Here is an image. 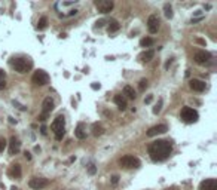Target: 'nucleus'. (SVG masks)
Returning a JSON list of instances; mask_svg holds the SVG:
<instances>
[{"label":"nucleus","mask_w":217,"mask_h":190,"mask_svg":"<svg viewBox=\"0 0 217 190\" xmlns=\"http://www.w3.org/2000/svg\"><path fill=\"white\" fill-rule=\"evenodd\" d=\"M172 152V144L165 140H156L149 146V154L153 162L165 160Z\"/></svg>","instance_id":"nucleus-1"},{"label":"nucleus","mask_w":217,"mask_h":190,"mask_svg":"<svg viewBox=\"0 0 217 190\" xmlns=\"http://www.w3.org/2000/svg\"><path fill=\"white\" fill-rule=\"evenodd\" d=\"M12 67L15 68V71L18 73H27L30 68L33 67V63L30 61V59H25V58H14L12 59Z\"/></svg>","instance_id":"nucleus-2"},{"label":"nucleus","mask_w":217,"mask_h":190,"mask_svg":"<svg viewBox=\"0 0 217 190\" xmlns=\"http://www.w3.org/2000/svg\"><path fill=\"white\" fill-rule=\"evenodd\" d=\"M52 131H54L55 138L58 141L63 140V137L66 134V131H64V116L59 115V116H57L54 119V122H52Z\"/></svg>","instance_id":"nucleus-3"},{"label":"nucleus","mask_w":217,"mask_h":190,"mask_svg":"<svg viewBox=\"0 0 217 190\" xmlns=\"http://www.w3.org/2000/svg\"><path fill=\"white\" fill-rule=\"evenodd\" d=\"M198 117H199L198 111L192 107H183V110H181V119H183L186 123H195L198 120Z\"/></svg>","instance_id":"nucleus-4"},{"label":"nucleus","mask_w":217,"mask_h":190,"mask_svg":"<svg viewBox=\"0 0 217 190\" xmlns=\"http://www.w3.org/2000/svg\"><path fill=\"white\" fill-rule=\"evenodd\" d=\"M119 163L122 166H125V168H140V165H141L140 159L135 158V156H129V154L124 156L122 159L119 160Z\"/></svg>","instance_id":"nucleus-5"},{"label":"nucleus","mask_w":217,"mask_h":190,"mask_svg":"<svg viewBox=\"0 0 217 190\" xmlns=\"http://www.w3.org/2000/svg\"><path fill=\"white\" fill-rule=\"evenodd\" d=\"M31 80L34 85H37V86H43V85H46L49 82V76L46 71H43V70H37V71H34L33 77H31Z\"/></svg>","instance_id":"nucleus-6"},{"label":"nucleus","mask_w":217,"mask_h":190,"mask_svg":"<svg viewBox=\"0 0 217 190\" xmlns=\"http://www.w3.org/2000/svg\"><path fill=\"white\" fill-rule=\"evenodd\" d=\"M28 186L33 189V190H42L49 186V180L46 178H39V177H34L28 181Z\"/></svg>","instance_id":"nucleus-7"},{"label":"nucleus","mask_w":217,"mask_h":190,"mask_svg":"<svg viewBox=\"0 0 217 190\" xmlns=\"http://www.w3.org/2000/svg\"><path fill=\"white\" fill-rule=\"evenodd\" d=\"M95 6H97V9L101 13H107L115 7V3L112 2V0H97V2H95Z\"/></svg>","instance_id":"nucleus-8"},{"label":"nucleus","mask_w":217,"mask_h":190,"mask_svg":"<svg viewBox=\"0 0 217 190\" xmlns=\"http://www.w3.org/2000/svg\"><path fill=\"white\" fill-rule=\"evenodd\" d=\"M147 28L152 34L158 33V28H159V18L156 15H150L149 20H147Z\"/></svg>","instance_id":"nucleus-9"},{"label":"nucleus","mask_w":217,"mask_h":190,"mask_svg":"<svg viewBox=\"0 0 217 190\" xmlns=\"http://www.w3.org/2000/svg\"><path fill=\"white\" fill-rule=\"evenodd\" d=\"M167 131H168L167 125H156V126H152L149 131H147V137H155V135H159V134H165Z\"/></svg>","instance_id":"nucleus-10"},{"label":"nucleus","mask_w":217,"mask_h":190,"mask_svg":"<svg viewBox=\"0 0 217 190\" xmlns=\"http://www.w3.org/2000/svg\"><path fill=\"white\" fill-rule=\"evenodd\" d=\"M195 61L198 63V64H205V63H208L211 59V55L208 54V52H205V51H198V52L195 54Z\"/></svg>","instance_id":"nucleus-11"},{"label":"nucleus","mask_w":217,"mask_h":190,"mask_svg":"<svg viewBox=\"0 0 217 190\" xmlns=\"http://www.w3.org/2000/svg\"><path fill=\"white\" fill-rule=\"evenodd\" d=\"M20 149H21L20 140H18L15 135L11 137V141H9V153H11V154H16V153L20 152Z\"/></svg>","instance_id":"nucleus-12"},{"label":"nucleus","mask_w":217,"mask_h":190,"mask_svg":"<svg viewBox=\"0 0 217 190\" xmlns=\"http://www.w3.org/2000/svg\"><path fill=\"white\" fill-rule=\"evenodd\" d=\"M199 190H217V181L213 180V178H208V180H205V181L201 183Z\"/></svg>","instance_id":"nucleus-13"},{"label":"nucleus","mask_w":217,"mask_h":190,"mask_svg":"<svg viewBox=\"0 0 217 190\" xmlns=\"http://www.w3.org/2000/svg\"><path fill=\"white\" fill-rule=\"evenodd\" d=\"M189 86H190V89H193L196 92H202L205 89V82L199 80V79H192L189 82Z\"/></svg>","instance_id":"nucleus-14"},{"label":"nucleus","mask_w":217,"mask_h":190,"mask_svg":"<svg viewBox=\"0 0 217 190\" xmlns=\"http://www.w3.org/2000/svg\"><path fill=\"white\" fill-rule=\"evenodd\" d=\"M54 110V101H52L49 97L43 100V104H42V113L43 115H49L51 111Z\"/></svg>","instance_id":"nucleus-15"},{"label":"nucleus","mask_w":217,"mask_h":190,"mask_svg":"<svg viewBox=\"0 0 217 190\" xmlns=\"http://www.w3.org/2000/svg\"><path fill=\"white\" fill-rule=\"evenodd\" d=\"M7 175L12 177V178H20L21 177V166L18 163H14V165L9 168V171H7Z\"/></svg>","instance_id":"nucleus-16"},{"label":"nucleus","mask_w":217,"mask_h":190,"mask_svg":"<svg viewBox=\"0 0 217 190\" xmlns=\"http://www.w3.org/2000/svg\"><path fill=\"white\" fill-rule=\"evenodd\" d=\"M155 57V52L150 49V51H144V52H141L140 55H138V59H140L141 63H149L150 59H153Z\"/></svg>","instance_id":"nucleus-17"},{"label":"nucleus","mask_w":217,"mask_h":190,"mask_svg":"<svg viewBox=\"0 0 217 190\" xmlns=\"http://www.w3.org/2000/svg\"><path fill=\"white\" fill-rule=\"evenodd\" d=\"M115 104H116L120 110H125V108H126V100L124 98V95H120V94L115 95Z\"/></svg>","instance_id":"nucleus-18"},{"label":"nucleus","mask_w":217,"mask_h":190,"mask_svg":"<svg viewBox=\"0 0 217 190\" xmlns=\"http://www.w3.org/2000/svg\"><path fill=\"white\" fill-rule=\"evenodd\" d=\"M74 135H76V138H79V140H83V138H86L85 125H83V123H79V125L76 126V129H74Z\"/></svg>","instance_id":"nucleus-19"},{"label":"nucleus","mask_w":217,"mask_h":190,"mask_svg":"<svg viewBox=\"0 0 217 190\" xmlns=\"http://www.w3.org/2000/svg\"><path fill=\"white\" fill-rule=\"evenodd\" d=\"M124 94L126 95L128 98H131V100H135V97H137L134 88H132V86H129V85H126L125 88H124Z\"/></svg>","instance_id":"nucleus-20"},{"label":"nucleus","mask_w":217,"mask_h":190,"mask_svg":"<svg viewBox=\"0 0 217 190\" xmlns=\"http://www.w3.org/2000/svg\"><path fill=\"white\" fill-rule=\"evenodd\" d=\"M92 134H94V137L103 135V134H104V128H103L100 123H94V125H92Z\"/></svg>","instance_id":"nucleus-21"},{"label":"nucleus","mask_w":217,"mask_h":190,"mask_svg":"<svg viewBox=\"0 0 217 190\" xmlns=\"http://www.w3.org/2000/svg\"><path fill=\"white\" fill-rule=\"evenodd\" d=\"M119 22L116 21V20H112L110 22H109V33H115V31H118L119 30Z\"/></svg>","instance_id":"nucleus-22"},{"label":"nucleus","mask_w":217,"mask_h":190,"mask_svg":"<svg viewBox=\"0 0 217 190\" xmlns=\"http://www.w3.org/2000/svg\"><path fill=\"white\" fill-rule=\"evenodd\" d=\"M164 13H165V16H167L168 20L172 18V15H174V13H172V7H171L170 3H165V6H164Z\"/></svg>","instance_id":"nucleus-23"},{"label":"nucleus","mask_w":217,"mask_h":190,"mask_svg":"<svg viewBox=\"0 0 217 190\" xmlns=\"http://www.w3.org/2000/svg\"><path fill=\"white\" fill-rule=\"evenodd\" d=\"M155 43V40L152 39V37H144V39H141L140 40V45L143 46V48H149V46H152Z\"/></svg>","instance_id":"nucleus-24"},{"label":"nucleus","mask_w":217,"mask_h":190,"mask_svg":"<svg viewBox=\"0 0 217 190\" xmlns=\"http://www.w3.org/2000/svg\"><path fill=\"white\" fill-rule=\"evenodd\" d=\"M46 27H48V18L46 16H42L37 22V30H45Z\"/></svg>","instance_id":"nucleus-25"},{"label":"nucleus","mask_w":217,"mask_h":190,"mask_svg":"<svg viewBox=\"0 0 217 190\" xmlns=\"http://www.w3.org/2000/svg\"><path fill=\"white\" fill-rule=\"evenodd\" d=\"M162 104H164V101L159 100L158 102H156V106L153 107V115H159L161 113V110H162Z\"/></svg>","instance_id":"nucleus-26"},{"label":"nucleus","mask_w":217,"mask_h":190,"mask_svg":"<svg viewBox=\"0 0 217 190\" xmlns=\"http://www.w3.org/2000/svg\"><path fill=\"white\" fill-rule=\"evenodd\" d=\"M146 88H147V80H146V79H141V80H140V85H138V89L144 91Z\"/></svg>","instance_id":"nucleus-27"},{"label":"nucleus","mask_w":217,"mask_h":190,"mask_svg":"<svg viewBox=\"0 0 217 190\" xmlns=\"http://www.w3.org/2000/svg\"><path fill=\"white\" fill-rule=\"evenodd\" d=\"M6 144H7V143H6V140H5L3 137H0V153H2V152L6 149Z\"/></svg>","instance_id":"nucleus-28"},{"label":"nucleus","mask_w":217,"mask_h":190,"mask_svg":"<svg viewBox=\"0 0 217 190\" xmlns=\"http://www.w3.org/2000/svg\"><path fill=\"white\" fill-rule=\"evenodd\" d=\"M88 172H89L91 175H94L95 172H97V168H95V165H92V163H91V165L88 166Z\"/></svg>","instance_id":"nucleus-29"},{"label":"nucleus","mask_w":217,"mask_h":190,"mask_svg":"<svg viewBox=\"0 0 217 190\" xmlns=\"http://www.w3.org/2000/svg\"><path fill=\"white\" fill-rule=\"evenodd\" d=\"M152 100H153V95H147V97L144 98V102H146V104H150Z\"/></svg>","instance_id":"nucleus-30"},{"label":"nucleus","mask_w":217,"mask_h":190,"mask_svg":"<svg viewBox=\"0 0 217 190\" xmlns=\"http://www.w3.org/2000/svg\"><path fill=\"white\" fill-rule=\"evenodd\" d=\"M14 106H16V107H18L21 111H25V110H27V108H25L24 106H21V104H18V102H16V101H14Z\"/></svg>","instance_id":"nucleus-31"},{"label":"nucleus","mask_w":217,"mask_h":190,"mask_svg":"<svg viewBox=\"0 0 217 190\" xmlns=\"http://www.w3.org/2000/svg\"><path fill=\"white\" fill-rule=\"evenodd\" d=\"M118 181H119V175H113V177H112V184H118Z\"/></svg>","instance_id":"nucleus-32"},{"label":"nucleus","mask_w":217,"mask_h":190,"mask_svg":"<svg viewBox=\"0 0 217 190\" xmlns=\"http://www.w3.org/2000/svg\"><path fill=\"white\" fill-rule=\"evenodd\" d=\"M37 119L40 120V122H45V120L48 119V115H43V113H42V115H40V116H39Z\"/></svg>","instance_id":"nucleus-33"},{"label":"nucleus","mask_w":217,"mask_h":190,"mask_svg":"<svg viewBox=\"0 0 217 190\" xmlns=\"http://www.w3.org/2000/svg\"><path fill=\"white\" fill-rule=\"evenodd\" d=\"M104 24H106V21H104V20H98L97 21V27H103Z\"/></svg>","instance_id":"nucleus-34"},{"label":"nucleus","mask_w":217,"mask_h":190,"mask_svg":"<svg viewBox=\"0 0 217 190\" xmlns=\"http://www.w3.org/2000/svg\"><path fill=\"white\" fill-rule=\"evenodd\" d=\"M91 88H92V89H100L101 86H100V83H92V85H91Z\"/></svg>","instance_id":"nucleus-35"},{"label":"nucleus","mask_w":217,"mask_h":190,"mask_svg":"<svg viewBox=\"0 0 217 190\" xmlns=\"http://www.w3.org/2000/svg\"><path fill=\"white\" fill-rule=\"evenodd\" d=\"M5 88H6V82L5 80H0V91L5 89Z\"/></svg>","instance_id":"nucleus-36"},{"label":"nucleus","mask_w":217,"mask_h":190,"mask_svg":"<svg viewBox=\"0 0 217 190\" xmlns=\"http://www.w3.org/2000/svg\"><path fill=\"white\" fill-rule=\"evenodd\" d=\"M24 156H25V159H27V160H31V153L25 152V153H24Z\"/></svg>","instance_id":"nucleus-37"},{"label":"nucleus","mask_w":217,"mask_h":190,"mask_svg":"<svg viewBox=\"0 0 217 190\" xmlns=\"http://www.w3.org/2000/svg\"><path fill=\"white\" fill-rule=\"evenodd\" d=\"M171 64H172V58H170L168 61H167V64H165V68H167V70L170 68V65H171Z\"/></svg>","instance_id":"nucleus-38"},{"label":"nucleus","mask_w":217,"mask_h":190,"mask_svg":"<svg viewBox=\"0 0 217 190\" xmlns=\"http://www.w3.org/2000/svg\"><path fill=\"white\" fill-rule=\"evenodd\" d=\"M40 132H42L43 135H46V134H48V131H46V126H42V128H40Z\"/></svg>","instance_id":"nucleus-39"},{"label":"nucleus","mask_w":217,"mask_h":190,"mask_svg":"<svg viewBox=\"0 0 217 190\" xmlns=\"http://www.w3.org/2000/svg\"><path fill=\"white\" fill-rule=\"evenodd\" d=\"M77 13V9H73V11H70L68 12V16H72V15H76Z\"/></svg>","instance_id":"nucleus-40"},{"label":"nucleus","mask_w":217,"mask_h":190,"mask_svg":"<svg viewBox=\"0 0 217 190\" xmlns=\"http://www.w3.org/2000/svg\"><path fill=\"white\" fill-rule=\"evenodd\" d=\"M3 79H5V71L0 70V80H3Z\"/></svg>","instance_id":"nucleus-41"},{"label":"nucleus","mask_w":217,"mask_h":190,"mask_svg":"<svg viewBox=\"0 0 217 190\" xmlns=\"http://www.w3.org/2000/svg\"><path fill=\"white\" fill-rule=\"evenodd\" d=\"M9 122H11V123H16V120H15L14 117H9Z\"/></svg>","instance_id":"nucleus-42"},{"label":"nucleus","mask_w":217,"mask_h":190,"mask_svg":"<svg viewBox=\"0 0 217 190\" xmlns=\"http://www.w3.org/2000/svg\"><path fill=\"white\" fill-rule=\"evenodd\" d=\"M198 43H201V45H205V42L202 39H198Z\"/></svg>","instance_id":"nucleus-43"}]
</instances>
